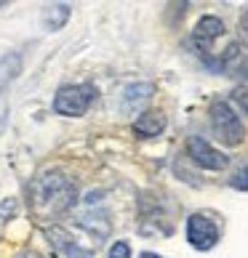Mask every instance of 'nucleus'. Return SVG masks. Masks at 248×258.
Masks as SVG:
<instances>
[{"label": "nucleus", "mask_w": 248, "mask_h": 258, "mask_svg": "<svg viewBox=\"0 0 248 258\" xmlns=\"http://www.w3.org/2000/svg\"><path fill=\"white\" fill-rule=\"evenodd\" d=\"M75 184H70L64 176H40L32 184V203L40 213H62L75 203Z\"/></svg>", "instance_id": "f257e3e1"}, {"label": "nucleus", "mask_w": 248, "mask_h": 258, "mask_svg": "<svg viewBox=\"0 0 248 258\" xmlns=\"http://www.w3.org/2000/svg\"><path fill=\"white\" fill-rule=\"evenodd\" d=\"M211 128L214 136L227 147H240L245 139L243 120L235 114V109L227 101H214L211 104Z\"/></svg>", "instance_id": "f03ea898"}, {"label": "nucleus", "mask_w": 248, "mask_h": 258, "mask_svg": "<svg viewBox=\"0 0 248 258\" xmlns=\"http://www.w3.org/2000/svg\"><path fill=\"white\" fill-rule=\"evenodd\" d=\"M93 99H96V88L88 83L64 85V88H59L54 96V112L64 114V117H80V114L88 112Z\"/></svg>", "instance_id": "7ed1b4c3"}, {"label": "nucleus", "mask_w": 248, "mask_h": 258, "mask_svg": "<svg viewBox=\"0 0 248 258\" xmlns=\"http://www.w3.org/2000/svg\"><path fill=\"white\" fill-rule=\"evenodd\" d=\"M219 234H222V229H219V224L211 216L192 213L187 218V242L192 245L195 250H211L219 242Z\"/></svg>", "instance_id": "20e7f679"}, {"label": "nucleus", "mask_w": 248, "mask_h": 258, "mask_svg": "<svg viewBox=\"0 0 248 258\" xmlns=\"http://www.w3.org/2000/svg\"><path fill=\"white\" fill-rule=\"evenodd\" d=\"M187 149H189V157H192L195 165L206 168V170H224L227 162H230V157H227L224 152L214 149L211 144H208V141H203L200 136H192V139H189Z\"/></svg>", "instance_id": "39448f33"}, {"label": "nucleus", "mask_w": 248, "mask_h": 258, "mask_svg": "<svg viewBox=\"0 0 248 258\" xmlns=\"http://www.w3.org/2000/svg\"><path fill=\"white\" fill-rule=\"evenodd\" d=\"M222 35H224V22H222V19L203 16L197 22L195 32H192V48L206 59V56H208V45H211L216 37H222Z\"/></svg>", "instance_id": "423d86ee"}, {"label": "nucleus", "mask_w": 248, "mask_h": 258, "mask_svg": "<svg viewBox=\"0 0 248 258\" xmlns=\"http://www.w3.org/2000/svg\"><path fill=\"white\" fill-rule=\"evenodd\" d=\"M48 240L54 245V250L59 253L62 258H91V253H85L83 247H78V242H75L72 237L67 234L64 229H59V226L48 229Z\"/></svg>", "instance_id": "0eeeda50"}, {"label": "nucleus", "mask_w": 248, "mask_h": 258, "mask_svg": "<svg viewBox=\"0 0 248 258\" xmlns=\"http://www.w3.org/2000/svg\"><path fill=\"white\" fill-rule=\"evenodd\" d=\"M152 96V85L150 83H133L123 91V109L126 112H139L141 104Z\"/></svg>", "instance_id": "6e6552de"}, {"label": "nucleus", "mask_w": 248, "mask_h": 258, "mask_svg": "<svg viewBox=\"0 0 248 258\" xmlns=\"http://www.w3.org/2000/svg\"><path fill=\"white\" fill-rule=\"evenodd\" d=\"M163 128H166V117L160 112H141V117L133 122V133H139V136H144V139L158 136Z\"/></svg>", "instance_id": "1a4fd4ad"}, {"label": "nucleus", "mask_w": 248, "mask_h": 258, "mask_svg": "<svg viewBox=\"0 0 248 258\" xmlns=\"http://www.w3.org/2000/svg\"><path fill=\"white\" fill-rule=\"evenodd\" d=\"M67 19H70V6H67V3L45 6L43 8V24L48 27V30H62Z\"/></svg>", "instance_id": "9d476101"}, {"label": "nucleus", "mask_w": 248, "mask_h": 258, "mask_svg": "<svg viewBox=\"0 0 248 258\" xmlns=\"http://www.w3.org/2000/svg\"><path fill=\"white\" fill-rule=\"evenodd\" d=\"M19 67H22V61H19V56H6L3 61H0V88L11 80V78H16V72H19Z\"/></svg>", "instance_id": "9b49d317"}, {"label": "nucleus", "mask_w": 248, "mask_h": 258, "mask_svg": "<svg viewBox=\"0 0 248 258\" xmlns=\"http://www.w3.org/2000/svg\"><path fill=\"white\" fill-rule=\"evenodd\" d=\"M230 184H232L235 189H240V192H248V168H240V170H237V173L232 176Z\"/></svg>", "instance_id": "f8f14e48"}, {"label": "nucleus", "mask_w": 248, "mask_h": 258, "mask_svg": "<svg viewBox=\"0 0 248 258\" xmlns=\"http://www.w3.org/2000/svg\"><path fill=\"white\" fill-rule=\"evenodd\" d=\"M110 258H131V247L126 242H115L110 247Z\"/></svg>", "instance_id": "ddd939ff"}, {"label": "nucleus", "mask_w": 248, "mask_h": 258, "mask_svg": "<svg viewBox=\"0 0 248 258\" xmlns=\"http://www.w3.org/2000/svg\"><path fill=\"white\" fill-rule=\"evenodd\" d=\"M235 99L243 104V109H248V88H235Z\"/></svg>", "instance_id": "4468645a"}, {"label": "nucleus", "mask_w": 248, "mask_h": 258, "mask_svg": "<svg viewBox=\"0 0 248 258\" xmlns=\"http://www.w3.org/2000/svg\"><path fill=\"white\" fill-rule=\"evenodd\" d=\"M240 32H243V37H248V8H245L243 16H240Z\"/></svg>", "instance_id": "2eb2a0df"}, {"label": "nucleus", "mask_w": 248, "mask_h": 258, "mask_svg": "<svg viewBox=\"0 0 248 258\" xmlns=\"http://www.w3.org/2000/svg\"><path fill=\"white\" fill-rule=\"evenodd\" d=\"M237 72H240V78H243V80H248V59L240 64V70H237Z\"/></svg>", "instance_id": "dca6fc26"}, {"label": "nucleus", "mask_w": 248, "mask_h": 258, "mask_svg": "<svg viewBox=\"0 0 248 258\" xmlns=\"http://www.w3.org/2000/svg\"><path fill=\"white\" fill-rule=\"evenodd\" d=\"M141 258H160V255H155V253H144V255H141Z\"/></svg>", "instance_id": "f3484780"}, {"label": "nucleus", "mask_w": 248, "mask_h": 258, "mask_svg": "<svg viewBox=\"0 0 248 258\" xmlns=\"http://www.w3.org/2000/svg\"><path fill=\"white\" fill-rule=\"evenodd\" d=\"M0 6H3V3H0Z\"/></svg>", "instance_id": "a211bd4d"}]
</instances>
